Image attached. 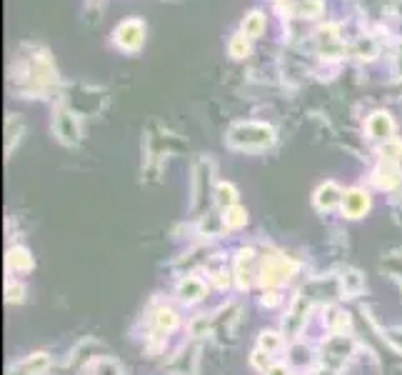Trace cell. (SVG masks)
<instances>
[{"instance_id":"obj_1","label":"cell","mask_w":402,"mask_h":375,"mask_svg":"<svg viewBox=\"0 0 402 375\" xmlns=\"http://www.w3.org/2000/svg\"><path fill=\"white\" fill-rule=\"evenodd\" d=\"M225 140H228L230 148L240 150V153H262V150L275 145L278 133H275V128L267 123L242 120V123H235L230 128Z\"/></svg>"},{"instance_id":"obj_2","label":"cell","mask_w":402,"mask_h":375,"mask_svg":"<svg viewBox=\"0 0 402 375\" xmlns=\"http://www.w3.org/2000/svg\"><path fill=\"white\" fill-rule=\"evenodd\" d=\"M23 81V93L33 90H48L56 83V65L50 60L48 50H37L35 58H25V65L20 73H12V81Z\"/></svg>"},{"instance_id":"obj_3","label":"cell","mask_w":402,"mask_h":375,"mask_svg":"<svg viewBox=\"0 0 402 375\" xmlns=\"http://www.w3.org/2000/svg\"><path fill=\"white\" fill-rule=\"evenodd\" d=\"M297 273V262L287 256H267L258 268V283L267 290H278Z\"/></svg>"},{"instance_id":"obj_4","label":"cell","mask_w":402,"mask_h":375,"mask_svg":"<svg viewBox=\"0 0 402 375\" xmlns=\"http://www.w3.org/2000/svg\"><path fill=\"white\" fill-rule=\"evenodd\" d=\"M50 131L56 135V140L65 148H75L81 145L83 133H81V120L75 118V112L68 110L65 106H58L50 118Z\"/></svg>"},{"instance_id":"obj_5","label":"cell","mask_w":402,"mask_h":375,"mask_svg":"<svg viewBox=\"0 0 402 375\" xmlns=\"http://www.w3.org/2000/svg\"><path fill=\"white\" fill-rule=\"evenodd\" d=\"M145 40V23L137 18H128L112 31V43L118 45L123 53H137Z\"/></svg>"},{"instance_id":"obj_6","label":"cell","mask_w":402,"mask_h":375,"mask_svg":"<svg viewBox=\"0 0 402 375\" xmlns=\"http://www.w3.org/2000/svg\"><path fill=\"white\" fill-rule=\"evenodd\" d=\"M372 208V195L367 188L362 185H353L345 190V198H342V206H340V212L342 218L347 220H360L365 218L367 212Z\"/></svg>"},{"instance_id":"obj_7","label":"cell","mask_w":402,"mask_h":375,"mask_svg":"<svg viewBox=\"0 0 402 375\" xmlns=\"http://www.w3.org/2000/svg\"><path fill=\"white\" fill-rule=\"evenodd\" d=\"M208 283L198 275H183L178 283H175V300L183 303V306H198L208 298Z\"/></svg>"},{"instance_id":"obj_8","label":"cell","mask_w":402,"mask_h":375,"mask_svg":"<svg viewBox=\"0 0 402 375\" xmlns=\"http://www.w3.org/2000/svg\"><path fill=\"white\" fill-rule=\"evenodd\" d=\"M233 281H235L237 290H248L253 281H258V268H255V250L240 248L235 256V265H233Z\"/></svg>"},{"instance_id":"obj_9","label":"cell","mask_w":402,"mask_h":375,"mask_svg":"<svg viewBox=\"0 0 402 375\" xmlns=\"http://www.w3.org/2000/svg\"><path fill=\"white\" fill-rule=\"evenodd\" d=\"M342 198H345V190H342L340 183L325 181L315 188V193H312V206H315L317 212H333L342 206Z\"/></svg>"},{"instance_id":"obj_10","label":"cell","mask_w":402,"mask_h":375,"mask_svg":"<svg viewBox=\"0 0 402 375\" xmlns=\"http://www.w3.org/2000/svg\"><path fill=\"white\" fill-rule=\"evenodd\" d=\"M365 135L378 143H390L395 135V120L387 110H375L365 120Z\"/></svg>"},{"instance_id":"obj_11","label":"cell","mask_w":402,"mask_h":375,"mask_svg":"<svg viewBox=\"0 0 402 375\" xmlns=\"http://www.w3.org/2000/svg\"><path fill=\"white\" fill-rule=\"evenodd\" d=\"M308 312H310V300L305 298V295H297V298L292 300L290 310L285 312V318H283L285 338H297L303 333L305 323H308Z\"/></svg>"},{"instance_id":"obj_12","label":"cell","mask_w":402,"mask_h":375,"mask_svg":"<svg viewBox=\"0 0 402 375\" xmlns=\"http://www.w3.org/2000/svg\"><path fill=\"white\" fill-rule=\"evenodd\" d=\"M50 368H53V356L37 350V353H31L23 360L12 362L6 375H48Z\"/></svg>"},{"instance_id":"obj_13","label":"cell","mask_w":402,"mask_h":375,"mask_svg":"<svg viewBox=\"0 0 402 375\" xmlns=\"http://www.w3.org/2000/svg\"><path fill=\"white\" fill-rule=\"evenodd\" d=\"M35 268V260H33L31 248L25 245H10L6 250V270L10 273V278H20V275L31 273Z\"/></svg>"},{"instance_id":"obj_14","label":"cell","mask_w":402,"mask_h":375,"mask_svg":"<svg viewBox=\"0 0 402 375\" xmlns=\"http://www.w3.org/2000/svg\"><path fill=\"white\" fill-rule=\"evenodd\" d=\"M200 350L195 343H187L183 345V348L178 350V356H173V360H170V373L173 375H195V370H198V356Z\"/></svg>"},{"instance_id":"obj_15","label":"cell","mask_w":402,"mask_h":375,"mask_svg":"<svg viewBox=\"0 0 402 375\" xmlns=\"http://www.w3.org/2000/svg\"><path fill=\"white\" fill-rule=\"evenodd\" d=\"M337 285H340V298H358L365 290V275L355 268H345L337 275Z\"/></svg>"},{"instance_id":"obj_16","label":"cell","mask_w":402,"mask_h":375,"mask_svg":"<svg viewBox=\"0 0 402 375\" xmlns=\"http://www.w3.org/2000/svg\"><path fill=\"white\" fill-rule=\"evenodd\" d=\"M25 135V123L18 112H10L6 118V156H10L12 150L18 148V143Z\"/></svg>"},{"instance_id":"obj_17","label":"cell","mask_w":402,"mask_h":375,"mask_svg":"<svg viewBox=\"0 0 402 375\" xmlns=\"http://www.w3.org/2000/svg\"><path fill=\"white\" fill-rule=\"evenodd\" d=\"M325 328H328L330 335H345V331L350 328V312L328 306L325 308Z\"/></svg>"},{"instance_id":"obj_18","label":"cell","mask_w":402,"mask_h":375,"mask_svg":"<svg viewBox=\"0 0 402 375\" xmlns=\"http://www.w3.org/2000/svg\"><path fill=\"white\" fill-rule=\"evenodd\" d=\"M237 188L233 185L230 181H217L215 185H212V200H215V206L220 208V210H225V208L230 206H237Z\"/></svg>"},{"instance_id":"obj_19","label":"cell","mask_w":402,"mask_h":375,"mask_svg":"<svg viewBox=\"0 0 402 375\" xmlns=\"http://www.w3.org/2000/svg\"><path fill=\"white\" fill-rule=\"evenodd\" d=\"M153 325H155V331H160V333H173L178 331V325H180V315L178 310H173L170 306H160L158 310L153 312Z\"/></svg>"},{"instance_id":"obj_20","label":"cell","mask_w":402,"mask_h":375,"mask_svg":"<svg viewBox=\"0 0 402 375\" xmlns=\"http://www.w3.org/2000/svg\"><path fill=\"white\" fill-rule=\"evenodd\" d=\"M220 220H223L225 231H240L248 225V210L237 203V206H230L225 210H220Z\"/></svg>"},{"instance_id":"obj_21","label":"cell","mask_w":402,"mask_h":375,"mask_svg":"<svg viewBox=\"0 0 402 375\" xmlns=\"http://www.w3.org/2000/svg\"><path fill=\"white\" fill-rule=\"evenodd\" d=\"M87 375H125L120 360H115L112 356H100L93 358V362L87 365Z\"/></svg>"},{"instance_id":"obj_22","label":"cell","mask_w":402,"mask_h":375,"mask_svg":"<svg viewBox=\"0 0 402 375\" xmlns=\"http://www.w3.org/2000/svg\"><path fill=\"white\" fill-rule=\"evenodd\" d=\"M285 345V333L283 331H262L258 335V348L267 356H278Z\"/></svg>"},{"instance_id":"obj_23","label":"cell","mask_w":402,"mask_h":375,"mask_svg":"<svg viewBox=\"0 0 402 375\" xmlns=\"http://www.w3.org/2000/svg\"><path fill=\"white\" fill-rule=\"evenodd\" d=\"M287 353H290V356H287V365H290V368H310V362H312V350H310L305 343H292Z\"/></svg>"},{"instance_id":"obj_24","label":"cell","mask_w":402,"mask_h":375,"mask_svg":"<svg viewBox=\"0 0 402 375\" xmlns=\"http://www.w3.org/2000/svg\"><path fill=\"white\" fill-rule=\"evenodd\" d=\"M262 31H265V15H262L260 10H250L248 15L242 18V33L253 40V38H258Z\"/></svg>"},{"instance_id":"obj_25","label":"cell","mask_w":402,"mask_h":375,"mask_svg":"<svg viewBox=\"0 0 402 375\" xmlns=\"http://www.w3.org/2000/svg\"><path fill=\"white\" fill-rule=\"evenodd\" d=\"M25 283H20L18 278H8L6 283V303H10V306H20V303H25Z\"/></svg>"},{"instance_id":"obj_26","label":"cell","mask_w":402,"mask_h":375,"mask_svg":"<svg viewBox=\"0 0 402 375\" xmlns=\"http://www.w3.org/2000/svg\"><path fill=\"white\" fill-rule=\"evenodd\" d=\"M210 328H212V315H195V318L187 323V333H190V338L210 335Z\"/></svg>"},{"instance_id":"obj_27","label":"cell","mask_w":402,"mask_h":375,"mask_svg":"<svg viewBox=\"0 0 402 375\" xmlns=\"http://www.w3.org/2000/svg\"><path fill=\"white\" fill-rule=\"evenodd\" d=\"M248 53H250V38L245 35V33H237V35H233V40H230V56L245 58Z\"/></svg>"},{"instance_id":"obj_28","label":"cell","mask_w":402,"mask_h":375,"mask_svg":"<svg viewBox=\"0 0 402 375\" xmlns=\"http://www.w3.org/2000/svg\"><path fill=\"white\" fill-rule=\"evenodd\" d=\"M250 365H253L258 373H265L267 368L272 365V356H267V353H262L260 348L253 350V356H250Z\"/></svg>"},{"instance_id":"obj_29","label":"cell","mask_w":402,"mask_h":375,"mask_svg":"<svg viewBox=\"0 0 402 375\" xmlns=\"http://www.w3.org/2000/svg\"><path fill=\"white\" fill-rule=\"evenodd\" d=\"M262 375H292V368L290 365H285V362H272Z\"/></svg>"},{"instance_id":"obj_30","label":"cell","mask_w":402,"mask_h":375,"mask_svg":"<svg viewBox=\"0 0 402 375\" xmlns=\"http://www.w3.org/2000/svg\"><path fill=\"white\" fill-rule=\"evenodd\" d=\"M260 303L265 308H275L280 303V293H278V290H267V293H262Z\"/></svg>"}]
</instances>
